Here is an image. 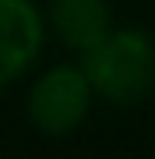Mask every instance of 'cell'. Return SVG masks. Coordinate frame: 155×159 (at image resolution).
<instances>
[{"instance_id":"1","label":"cell","mask_w":155,"mask_h":159,"mask_svg":"<svg viewBox=\"0 0 155 159\" xmlns=\"http://www.w3.org/2000/svg\"><path fill=\"white\" fill-rule=\"evenodd\" d=\"M81 71L95 99L138 106L155 92V43L141 29H109L81 53Z\"/></svg>"},{"instance_id":"2","label":"cell","mask_w":155,"mask_h":159,"mask_svg":"<svg viewBox=\"0 0 155 159\" xmlns=\"http://www.w3.org/2000/svg\"><path fill=\"white\" fill-rule=\"evenodd\" d=\"M95 92L81 64H53L32 81L25 113L28 124L46 138H67L88 120Z\"/></svg>"},{"instance_id":"3","label":"cell","mask_w":155,"mask_h":159,"mask_svg":"<svg viewBox=\"0 0 155 159\" xmlns=\"http://www.w3.org/2000/svg\"><path fill=\"white\" fill-rule=\"evenodd\" d=\"M46 43V18L35 0H0V89L21 81Z\"/></svg>"},{"instance_id":"4","label":"cell","mask_w":155,"mask_h":159,"mask_svg":"<svg viewBox=\"0 0 155 159\" xmlns=\"http://www.w3.org/2000/svg\"><path fill=\"white\" fill-rule=\"evenodd\" d=\"M42 18L67 50L85 53L113 29V4L109 0H46Z\"/></svg>"}]
</instances>
